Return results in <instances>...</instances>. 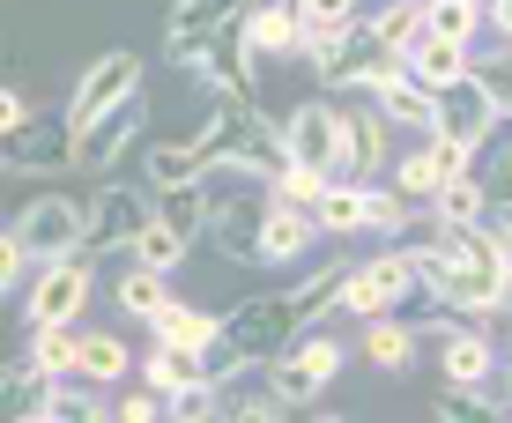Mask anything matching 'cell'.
<instances>
[{"label": "cell", "mask_w": 512, "mask_h": 423, "mask_svg": "<svg viewBox=\"0 0 512 423\" xmlns=\"http://www.w3.org/2000/svg\"><path fill=\"white\" fill-rule=\"evenodd\" d=\"M423 297L438 312H468V320H505L512 312V260L490 223H431V238L409 245Z\"/></svg>", "instance_id": "6da1fadb"}, {"label": "cell", "mask_w": 512, "mask_h": 423, "mask_svg": "<svg viewBox=\"0 0 512 423\" xmlns=\"http://www.w3.org/2000/svg\"><path fill=\"white\" fill-rule=\"evenodd\" d=\"M401 67H409V60H401V52L372 30V15H364L357 30H342L334 45L312 52V75H320L327 97H372L386 75H401Z\"/></svg>", "instance_id": "7a4b0ae2"}, {"label": "cell", "mask_w": 512, "mask_h": 423, "mask_svg": "<svg viewBox=\"0 0 512 423\" xmlns=\"http://www.w3.org/2000/svg\"><path fill=\"white\" fill-rule=\"evenodd\" d=\"M90 297H97V253L82 245V253H67V260H45L15 305H23V327L38 334V327H82Z\"/></svg>", "instance_id": "3957f363"}, {"label": "cell", "mask_w": 512, "mask_h": 423, "mask_svg": "<svg viewBox=\"0 0 512 423\" xmlns=\"http://www.w3.org/2000/svg\"><path fill=\"white\" fill-rule=\"evenodd\" d=\"M342 364H349V349L334 342L327 327H305L290 349H282V357L260 364V379H268L275 394L290 401V409H320V401H327V386L342 379Z\"/></svg>", "instance_id": "277c9868"}, {"label": "cell", "mask_w": 512, "mask_h": 423, "mask_svg": "<svg viewBox=\"0 0 512 423\" xmlns=\"http://www.w3.org/2000/svg\"><path fill=\"white\" fill-rule=\"evenodd\" d=\"M423 342L438 349L446 386H490L505 372V349L490 342L483 320H468V312H431V320H423Z\"/></svg>", "instance_id": "5b68a950"}, {"label": "cell", "mask_w": 512, "mask_h": 423, "mask_svg": "<svg viewBox=\"0 0 512 423\" xmlns=\"http://www.w3.org/2000/svg\"><path fill=\"white\" fill-rule=\"evenodd\" d=\"M208 245L238 268H268V186H223L208 208Z\"/></svg>", "instance_id": "8992f818"}, {"label": "cell", "mask_w": 512, "mask_h": 423, "mask_svg": "<svg viewBox=\"0 0 512 423\" xmlns=\"http://www.w3.org/2000/svg\"><path fill=\"white\" fill-rule=\"evenodd\" d=\"M409 297H423L416 253H409V245H386V253L357 260V275H349V297H342V312H349V320H386V312H401Z\"/></svg>", "instance_id": "52a82bcc"}, {"label": "cell", "mask_w": 512, "mask_h": 423, "mask_svg": "<svg viewBox=\"0 0 512 423\" xmlns=\"http://www.w3.org/2000/svg\"><path fill=\"white\" fill-rule=\"evenodd\" d=\"M156 223V186H134V179H104L90 193V253H134V238Z\"/></svg>", "instance_id": "ba28073f"}, {"label": "cell", "mask_w": 512, "mask_h": 423, "mask_svg": "<svg viewBox=\"0 0 512 423\" xmlns=\"http://www.w3.org/2000/svg\"><path fill=\"white\" fill-rule=\"evenodd\" d=\"M134 97H141V52L112 45V52H97V60L82 67L75 97H67V119H75V134H90L104 112H119V104H134Z\"/></svg>", "instance_id": "9c48e42d"}, {"label": "cell", "mask_w": 512, "mask_h": 423, "mask_svg": "<svg viewBox=\"0 0 512 423\" xmlns=\"http://www.w3.org/2000/svg\"><path fill=\"white\" fill-rule=\"evenodd\" d=\"M8 223L30 238L38 268H45V260H67V253H82V245H90V201H67V193H38V201H23Z\"/></svg>", "instance_id": "30bf717a"}, {"label": "cell", "mask_w": 512, "mask_h": 423, "mask_svg": "<svg viewBox=\"0 0 512 423\" xmlns=\"http://www.w3.org/2000/svg\"><path fill=\"white\" fill-rule=\"evenodd\" d=\"M260 52H253V38H245V15L238 23H223V38L208 45V60H201V90L216 97V104H260Z\"/></svg>", "instance_id": "8fae6325"}, {"label": "cell", "mask_w": 512, "mask_h": 423, "mask_svg": "<svg viewBox=\"0 0 512 423\" xmlns=\"http://www.w3.org/2000/svg\"><path fill=\"white\" fill-rule=\"evenodd\" d=\"M223 327H231L238 342L253 349L260 364H268V357H282V349L305 334V312H297V297H290V290H260V297H245L238 312H223Z\"/></svg>", "instance_id": "7c38bea8"}, {"label": "cell", "mask_w": 512, "mask_h": 423, "mask_svg": "<svg viewBox=\"0 0 512 423\" xmlns=\"http://www.w3.org/2000/svg\"><path fill=\"white\" fill-rule=\"evenodd\" d=\"M8 171H75V119L67 112H30L23 127H8Z\"/></svg>", "instance_id": "4fadbf2b"}, {"label": "cell", "mask_w": 512, "mask_h": 423, "mask_svg": "<svg viewBox=\"0 0 512 423\" xmlns=\"http://www.w3.org/2000/svg\"><path fill=\"white\" fill-rule=\"evenodd\" d=\"M498 119H505V112H498V97L483 90V75H475V67H468L461 82H446V90H438V134L468 141V149L498 127Z\"/></svg>", "instance_id": "5bb4252c"}, {"label": "cell", "mask_w": 512, "mask_h": 423, "mask_svg": "<svg viewBox=\"0 0 512 423\" xmlns=\"http://www.w3.org/2000/svg\"><path fill=\"white\" fill-rule=\"evenodd\" d=\"M141 141L149 134H141V97H134V104H119V112H104L90 134H75V171H90V179L97 171H119V156L141 149Z\"/></svg>", "instance_id": "9a60e30c"}, {"label": "cell", "mask_w": 512, "mask_h": 423, "mask_svg": "<svg viewBox=\"0 0 512 423\" xmlns=\"http://www.w3.org/2000/svg\"><path fill=\"white\" fill-rule=\"evenodd\" d=\"M245 38L260 60H297L305 52V15L297 0H245Z\"/></svg>", "instance_id": "2e32d148"}, {"label": "cell", "mask_w": 512, "mask_h": 423, "mask_svg": "<svg viewBox=\"0 0 512 423\" xmlns=\"http://www.w3.org/2000/svg\"><path fill=\"white\" fill-rule=\"evenodd\" d=\"M372 104L394 119L401 134H438V90H431V82H416L409 67H401V75H386L379 90H372Z\"/></svg>", "instance_id": "e0dca14e"}, {"label": "cell", "mask_w": 512, "mask_h": 423, "mask_svg": "<svg viewBox=\"0 0 512 423\" xmlns=\"http://www.w3.org/2000/svg\"><path fill=\"white\" fill-rule=\"evenodd\" d=\"M320 238H327V231H320V216H312V208L275 201V193H268V268H297Z\"/></svg>", "instance_id": "ac0fdd59"}, {"label": "cell", "mask_w": 512, "mask_h": 423, "mask_svg": "<svg viewBox=\"0 0 512 423\" xmlns=\"http://www.w3.org/2000/svg\"><path fill=\"white\" fill-rule=\"evenodd\" d=\"M52 386H60V379H52L45 364L23 349V357H8V372H0V409H8L15 423H45V401H52Z\"/></svg>", "instance_id": "d6986e66"}, {"label": "cell", "mask_w": 512, "mask_h": 423, "mask_svg": "<svg viewBox=\"0 0 512 423\" xmlns=\"http://www.w3.org/2000/svg\"><path fill=\"white\" fill-rule=\"evenodd\" d=\"M320 231L327 238H357V231H372V179H327L320 193Z\"/></svg>", "instance_id": "ffe728a7"}, {"label": "cell", "mask_w": 512, "mask_h": 423, "mask_svg": "<svg viewBox=\"0 0 512 423\" xmlns=\"http://www.w3.org/2000/svg\"><path fill=\"white\" fill-rule=\"evenodd\" d=\"M134 171H141V179H149L156 193H164V186L208 179V156L193 149V141H141V149H134Z\"/></svg>", "instance_id": "44dd1931"}, {"label": "cell", "mask_w": 512, "mask_h": 423, "mask_svg": "<svg viewBox=\"0 0 512 423\" xmlns=\"http://www.w3.org/2000/svg\"><path fill=\"white\" fill-rule=\"evenodd\" d=\"M468 67H475V45H461V38H438V30H423V38L409 45V75H416V82H431V90L461 82Z\"/></svg>", "instance_id": "7402d4cb"}, {"label": "cell", "mask_w": 512, "mask_h": 423, "mask_svg": "<svg viewBox=\"0 0 512 423\" xmlns=\"http://www.w3.org/2000/svg\"><path fill=\"white\" fill-rule=\"evenodd\" d=\"M349 275H357V260H342V253H334V260H320V268H312V275L290 290V297H297V312H305V327H320L327 312H342Z\"/></svg>", "instance_id": "603a6c76"}, {"label": "cell", "mask_w": 512, "mask_h": 423, "mask_svg": "<svg viewBox=\"0 0 512 423\" xmlns=\"http://www.w3.org/2000/svg\"><path fill=\"white\" fill-rule=\"evenodd\" d=\"M386 179L409 193L416 208H431V193L446 186L453 171H446V156H438V141H431V134H416V149H409V156H394V171H386Z\"/></svg>", "instance_id": "cb8c5ba5"}, {"label": "cell", "mask_w": 512, "mask_h": 423, "mask_svg": "<svg viewBox=\"0 0 512 423\" xmlns=\"http://www.w3.org/2000/svg\"><path fill=\"white\" fill-rule=\"evenodd\" d=\"M416 342H423V327H401L394 312H386V320H364V357H372V372H386V379H401L416 364Z\"/></svg>", "instance_id": "d4e9b609"}, {"label": "cell", "mask_w": 512, "mask_h": 423, "mask_svg": "<svg viewBox=\"0 0 512 423\" xmlns=\"http://www.w3.org/2000/svg\"><path fill=\"white\" fill-rule=\"evenodd\" d=\"M134 379L141 386H156V394H179L186 379H201V349H179V342H149L141 349V364H134Z\"/></svg>", "instance_id": "484cf974"}, {"label": "cell", "mask_w": 512, "mask_h": 423, "mask_svg": "<svg viewBox=\"0 0 512 423\" xmlns=\"http://www.w3.org/2000/svg\"><path fill=\"white\" fill-rule=\"evenodd\" d=\"M208 208H216V179H186V186H164L156 193V216L186 238H208Z\"/></svg>", "instance_id": "4316f807"}, {"label": "cell", "mask_w": 512, "mask_h": 423, "mask_svg": "<svg viewBox=\"0 0 512 423\" xmlns=\"http://www.w3.org/2000/svg\"><path fill=\"white\" fill-rule=\"evenodd\" d=\"M171 297H179V290H171V275H156V268H141V260H134V268H127V275H119V282H112V305H119V312H127V320H141V327H149V320H156V312H164V305H171Z\"/></svg>", "instance_id": "83f0119b"}, {"label": "cell", "mask_w": 512, "mask_h": 423, "mask_svg": "<svg viewBox=\"0 0 512 423\" xmlns=\"http://www.w3.org/2000/svg\"><path fill=\"white\" fill-rule=\"evenodd\" d=\"M216 334H223V320L201 312V305H186V297H171V305L149 320V342H179V349H208Z\"/></svg>", "instance_id": "f1b7e54d"}, {"label": "cell", "mask_w": 512, "mask_h": 423, "mask_svg": "<svg viewBox=\"0 0 512 423\" xmlns=\"http://www.w3.org/2000/svg\"><path fill=\"white\" fill-rule=\"evenodd\" d=\"M423 216H431V223H490V186L475 179V171H453V179L431 193Z\"/></svg>", "instance_id": "f546056e"}, {"label": "cell", "mask_w": 512, "mask_h": 423, "mask_svg": "<svg viewBox=\"0 0 512 423\" xmlns=\"http://www.w3.org/2000/svg\"><path fill=\"white\" fill-rule=\"evenodd\" d=\"M104 416H112V394L97 379H60L45 401V423H104Z\"/></svg>", "instance_id": "4dcf8cb0"}, {"label": "cell", "mask_w": 512, "mask_h": 423, "mask_svg": "<svg viewBox=\"0 0 512 423\" xmlns=\"http://www.w3.org/2000/svg\"><path fill=\"white\" fill-rule=\"evenodd\" d=\"M30 357H38L52 379H82V357H90V334H82V327H38V334H30Z\"/></svg>", "instance_id": "1f68e13d"}, {"label": "cell", "mask_w": 512, "mask_h": 423, "mask_svg": "<svg viewBox=\"0 0 512 423\" xmlns=\"http://www.w3.org/2000/svg\"><path fill=\"white\" fill-rule=\"evenodd\" d=\"M297 15H305V60L320 45H334L342 30L364 23V0H297Z\"/></svg>", "instance_id": "d6a6232c"}, {"label": "cell", "mask_w": 512, "mask_h": 423, "mask_svg": "<svg viewBox=\"0 0 512 423\" xmlns=\"http://www.w3.org/2000/svg\"><path fill=\"white\" fill-rule=\"evenodd\" d=\"M475 179L490 186V201H512V119H498L475 141Z\"/></svg>", "instance_id": "836d02e7"}, {"label": "cell", "mask_w": 512, "mask_h": 423, "mask_svg": "<svg viewBox=\"0 0 512 423\" xmlns=\"http://www.w3.org/2000/svg\"><path fill=\"white\" fill-rule=\"evenodd\" d=\"M186 253H193V238H186V231H171V223L156 216L149 231L134 238V253H127V260H141V268H156V275H179V260H186Z\"/></svg>", "instance_id": "e575fe53"}, {"label": "cell", "mask_w": 512, "mask_h": 423, "mask_svg": "<svg viewBox=\"0 0 512 423\" xmlns=\"http://www.w3.org/2000/svg\"><path fill=\"white\" fill-rule=\"evenodd\" d=\"M431 8V30L438 38H461V45H475L490 30V0H423Z\"/></svg>", "instance_id": "d590c367"}, {"label": "cell", "mask_w": 512, "mask_h": 423, "mask_svg": "<svg viewBox=\"0 0 512 423\" xmlns=\"http://www.w3.org/2000/svg\"><path fill=\"white\" fill-rule=\"evenodd\" d=\"M372 30L401 52V60H409V45L423 38V30H431V8H423V0H386V8L372 15Z\"/></svg>", "instance_id": "8d00e7d4"}, {"label": "cell", "mask_w": 512, "mask_h": 423, "mask_svg": "<svg viewBox=\"0 0 512 423\" xmlns=\"http://www.w3.org/2000/svg\"><path fill=\"white\" fill-rule=\"evenodd\" d=\"M141 364V349H127L119 334H90V357H82V379H97V386H119Z\"/></svg>", "instance_id": "74e56055"}, {"label": "cell", "mask_w": 512, "mask_h": 423, "mask_svg": "<svg viewBox=\"0 0 512 423\" xmlns=\"http://www.w3.org/2000/svg\"><path fill=\"white\" fill-rule=\"evenodd\" d=\"M431 416L438 423H490V416H512V409L490 401V386H446V394L431 401Z\"/></svg>", "instance_id": "f35d334b"}, {"label": "cell", "mask_w": 512, "mask_h": 423, "mask_svg": "<svg viewBox=\"0 0 512 423\" xmlns=\"http://www.w3.org/2000/svg\"><path fill=\"white\" fill-rule=\"evenodd\" d=\"M401 231H416V201L394 179H372V238H401Z\"/></svg>", "instance_id": "ab89813d"}, {"label": "cell", "mask_w": 512, "mask_h": 423, "mask_svg": "<svg viewBox=\"0 0 512 423\" xmlns=\"http://www.w3.org/2000/svg\"><path fill=\"white\" fill-rule=\"evenodd\" d=\"M30 275H38V253H30V238L8 223V231H0V290L23 297V290H30Z\"/></svg>", "instance_id": "60d3db41"}, {"label": "cell", "mask_w": 512, "mask_h": 423, "mask_svg": "<svg viewBox=\"0 0 512 423\" xmlns=\"http://www.w3.org/2000/svg\"><path fill=\"white\" fill-rule=\"evenodd\" d=\"M275 201H297V208H320V193H327V171L320 164H297V156H290V164H282L275 171Z\"/></svg>", "instance_id": "b9f144b4"}, {"label": "cell", "mask_w": 512, "mask_h": 423, "mask_svg": "<svg viewBox=\"0 0 512 423\" xmlns=\"http://www.w3.org/2000/svg\"><path fill=\"white\" fill-rule=\"evenodd\" d=\"M475 75H483V90L498 97V112L512 119V45L498 38V52H475Z\"/></svg>", "instance_id": "7bdbcfd3"}, {"label": "cell", "mask_w": 512, "mask_h": 423, "mask_svg": "<svg viewBox=\"0 0 512 423\" xmlns=\"http://www.w3.org/2000/svg\"><path fill=\"white\" fill-rule=\"evenodd\" d=\"M112 416H119V423H156V416H171V401L156 394V386H134V394L112 401Z\"/></svg>", "instance_id": "ee69618b"}, {"label": "cell", "mask_w": 512, "mask_h": 423, "mask_svg": "<svg viewBox=\"0 0 512 423\" xmlns=\"http://www.w3.org/2000/svg\"><path fill=\"white\" fill-rule=\"evenodd\" d=\"M23 119H30V97L8 82V90H0V127H23Z\"/></svg>", "instance_id": "f6af8a7d"}, {"label": "cell", "mask_w": 512, "mask_h": 423, "mask_svg": "<svg viewBox=\"0 0 512 423\" xmlns=\"http://www.w3.org/2000/svg\"><path fill=\"white\" fill-rule=\"evenodd\" d=\"M490 231H498V245L512 253V201H490Z\"/></svg>", "instance_id": "bcb514c9"}, {"label": "cell", "mask_w": 512, "mask_h": 423, "mask_svg": "<svg viewBox=\"0 0 512 423\" xmlns=\"http://www.w3.org/2000/svg\"><path fill=\"white\" fill-rule=\"evenodd\" d=\"M490 38L512 45V0H490Z\"/></svg>", "instance_id": "7dc6e473"}, {"label": "cell", "mask_w": 512, "mask_h": 423, "mask_svg": "<svg viewBox=\"0 0 512 423\" xmlns=\"http://www.w3.org/2000/svg\"><path fill=\"white\" fill-rule=\"evenodd\" d=\"M498 386H505V409H512V349H505V372H498Z\"/></svg>", "instance_id": "c3c4849f"}]
</instances>
